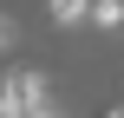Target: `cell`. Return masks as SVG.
I'll list each match as a JSON object with an SVG mask.
<instances>
[{"label":"cell","instance_id":"1","mask_svg":"<svg viewBox=\"0 0 124 118\" xmlns=\"http://www.w3.org/2000/svg\"><path fill=\"white\" fill-rule=\"evenodd\" d=\"M0 99H7L13 112H39V105H46V72H39V66H13V72L0 79Z\"/></svg>","mask_w":124,"mask_h":118},{"label":"cell","instance_id":"2","mask_svg":"<svg viewBox=\"0 0 124 118\" xmlns=\"http://www.w3.org/2000/svg\"><path fill=\"white\" fill-rule=\"evenodd\" d=\"M52 20L59 26H78V20H92V0H52Z\"/></svg>","mask_w":124,"mask_h":118},{"label":"cell","instance_id":"3","mask_svg":"<svg viewBox=\"0 0 124 118\" xmlns=\"http://www.w3.org/2000/svg\"><path fill=\"white\" fill-rule=\"evenodd\" d=\"M92 20L98 26H124V0H92Z\"/></svg>","mask_w":124,"mask_h":118},{"label":"cell","instance_id":"4","mask_svg":"<svg viewBox=\"0 0 124 118\" xmlns=\"http://www.w3.org/2000/svg\"><path fill=\"white\" fill-rule=\"evenodd\" d=\"M7 39H13V20H7V13H0V53H7Z\"/></svg>","mask_w":124,"mask_h":118},{"label":"cell","instance_id":"5","mask_svg":"<svg viewBox=\"0 0 124 118\" xmlns=\"http://www.w3.org/2000/svg\"><path fill=\"white\" fill-rule=\"evenodd\" d=\"M0 118H26V112H13V105H7V99H0Z\"/></svg>","mask_w":124,"mask_h":118},{"label":"cell","instance_id":"6","mask_svg":"<svg viewBox=\"0 0 124 118\" xmlns=\"http://www.w3.org/2000/svg\"><path fill=\"white\" fill-rule=\"evenodd\" d=\"M26 118H59V112H52V105H39V112H26Z\"/></svg>","mask_w":124,"mask_h":118},{"label":"cell","instance_id":"7","mask_svg":"<svg viewBox=\"0 0 124 118\" xmlns=\"http://www.w3.org/2000/svg\"><path fill=\"white\" fill-rule=\"evenodd\" d=\"M105 118H124V105H111V112H105Z\"/></svg>","mask_w":124,"mask_h":118}]
</instances>
